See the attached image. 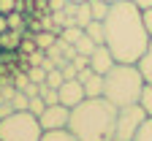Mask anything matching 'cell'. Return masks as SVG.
Returning a JSON list of instances; mask_svg holds the SVG:
<instances>
[{
    "label": "cell",
    "mask_w": 152,
    "mask_h": 141,
    "mask_svg": "<svg viewBox=\"0 0 152 141\" xmlns=\"http://www.w3.org/2000/svg\"><path fill=\"white\" fill-rule=\"evenodd\" d=\"M136 68H139L141 79H144V84H152V41H149V46L144 49V54L139 57Z\"/></svg>",
    "instance_id": "obj_10"
},
{
    "label": "cell",
    "mask_w": 152,
    "mask_h": 141,
    "mask_svg": "<svg viewBox=\"0 0 152 141\" xmlns=\"http://www.w3.org/2000/svg\"><path fill=\"white\" fill-rule=\"evenodd\" d=\"M46 3H49V11H63L68 6V0H46Z\"/></svg>",
    "instance_id": "obj_35"
},
{
    "label": "cell",
    "mask_w": 152,
    "mask_h": 141,
    "mask_svg": "<svg viewBox=\"0 0 152 141\" xmlns=\"http://www.w3.org/2000/svg\"><path fill=\"white\" fill-rule=\"evenodd\" d=\"M27 82H30V79H27V71H22V73H14V87H16V90H22Z\"/></svg>",
    "instance_id": "obj_33"
},
{
    "label": "cell",
    "mask_w": 152,
    "mask_h": 141,
    "mask_svg": "<svg viewBox=\"0 0 152 141\" xmlns=\"http://www.w3.org/2000/svg\"><path fill=\"white\" fill-rule=\"evenodd\" d=\"M11 111H16V109H14V103H11V100H3V103H0V119L8 117Z\"/></svg>",
    "instance_id": "obj_34"
},
{
    "label": "cell",
    "mask_w": 152,
    "mask_h": 141,
    "mask_svg": "<svg viewBox=\"0 0 152 141\" xmlns=\"http://www.w3.org/2000/svg\"><path fill=\"white\" fill-rule=\"evenodd\" d=\"M82 84H84V95H87V98H101V95H103V76H101V73L92 71Z\"/></svg>",
    "instance_id": "obj_11"
},
{
    "label": "cell",
    "mask_w": 152,
    "mask_h": 141,
    "mask_svg": "<svg viewBox=\"0 0 152 141\" xmlns=\"http://www.w3.org/2000/svg\"><path fill=\"white\" fill-rule=\"evenodd\" d=\"M16 6H19V0H0V14H11L16 11Z\"/></svg>",
    "instance_id": "obj_30"
},
{
    "label": "cell",
    "mask_w": 152,
    "mask_h": 141,
    "mask_svg": "<svg viewBox=\"0 0 152 141\" xmlns=\"http://www.w3.org/2000/svg\"><path fill=\"white\" fill-rule=\"evenodd\" d=\"M144 119H147V114H144V109L139 103L122 106L117 111V128H114V138L111 141H133L136 138V130L141 128Z\"/></svg>",
    "instance_id": "obj_5"
},
{
    "label": "cell",
    "mask_w": 152,
    "mask_h": 141,
    "mask_svg": "<svg viewBox=\"0 0 152 141\" xmlns=\"http://www.w3.org/2000/svg\"><path fill=\"white\" fill-rule=\"evenodd\" d=\"M6 16H8V30H19V33H25L27 22H25V14H22V11H11V14H6Z\"/></svg>",
    "instance_id": "obj_18"
},
{
    "label": "cell",
    "mask_w": 152,
    "mask_h": 141,
    "mask_svg": "<svg viewBox=\"0 0 152 141\" xmlns=\"http://www.w3.org/2000/svg\"><path fill=\"white\" fill-rule=\"evenodd\" d=\"M106 3H109V6H111V3H117V0H106Z\"/></svg>",
    "instance_id": "obj_39"
},
{
    "label": "cell",
    "mask_w": 152,
    "mask_h": 141,
    "mask_svg": "<svg viewBox=\"0 0 152 141\" xmlns=\"http://www.w3.org/2000/svg\"><path fill=\"white\" fill-rule=\"evenodd\" d=\"M82 35H84V30H82L79 25H68V27L60 30V35H57V38H60V41H65V44H76Z\"/></svg>",
    "instance_id": "obj_15"
},
{
    "label": "cell",
    "mask_w": 152,
    "mask_h": 141,
    "mask_svg": "<svg viewBox=\"0 0 152 141\" xmlns=\"http://www.w3.org/2000/svg\"><path fill=\"white\" fill-rule=\"evenodd\" d=\"M44 109H46V100H44L41 95H35V98H30V103H27V111H30V114H35V117H41V114H44Z\"/></svg>",
    "instance_id": "obj_24"
},
{
    "label": "cell",
    "mask_w": 152,
    "mask_h": 141,
    "mask_svg": "<svg viewBox=\"0 0 152 141\" xmlns=\"http://www.w3.org/2000/svg\"><path fill=\"white\" fill-rule=\"evenodd\" d=\"M60 71H63V79H65V82H68V79H76V73H79L73 63H65V65H63Z\"/></svg>",
    "instance_id": "obj_31"
},
{
    "label": "cell",
    "mask_w": 152,
    "mask_h": 141,
    "mask_svg": "<svg viewBox=\"0 0 152 141\" xmlns=\"http://www.w3.org/2000/svg\"><path fill=\"white\" fill-rule=\"evenodd\" d=\"M103 27H106V46L114 54V60L136 65L144 49L149 46V33L144 27L141 8L128 3V0H117L109 8Z\"/></svg>",
    "instance_id": "obj_1"
},
{
    "label": "cell",
    "mask_w": 152,
    "mask_h": 141,
    "mask_svg": "<svg viewBox=\"0 0 152 141\" xmlns=\"http://www.w3.org/2000/svg\"><path fill=\"white\" fill-rule=\"evenodd\" d=\"M0 52H3V49H0Z\"/></svg>",
    "instance_id": "obj_41"
},
{
    "label": "cell",
    "mask_w": 152,
    "mask_h": 141,
    "mask_svg": "<svg viewBox=\"0 0 152 141\" xmlns=\"http://www.w3.org/2000/svg\"><path fill=\"white\" fill-rule=\"evenodd\" d=\"M0 60H3V52H0Z\"/></svg>",
    "instance_id": "obj_40"
},
{
    "label": "cell",
    "mask_w": 152,
    "mask_h": 141,
    "mask_svg": "<svg viewBox=\"0 0 152 141\" xmlns=\"http://www.w3.org/2000/svg\"><path fill=\"white\" fill-rule=\"evenodd\" d=\"M71 63L76 65V71H84V68H90V57H84V54H76Z\"/></svg>",
    "instance_id": "obj_29"
},
{
    "label": "cell",
    "mask_w": 152,
    "mask_h": 141,
    "mask_svg": "<svg viewBox=\"0 0 152 141\" xmlns=\"http://www.w3.org/2000/svg\"><path fill=\"white\" fill-rule=\"evenodd\" d=\"M128 3H133V6H139V8L144 11V8H149V6H152V0H128Z\"/></svg>",
    "instance_id": "obj_36"
},
{
    "label": "cell",
    "mask_w": 152,
    "mask_h": 141,
    "mask_svg": "<svg viewBox=\"0 0 152 141\" xmlns=\"http://www.w3.org/2000/svg\"><path fill=\"white\" fill-rule=\"evenodd\" d=\"M25 71H27V79H30L33 84H46V68H41V65H27Z\"/></svg>",
    "instance_id": "obj_20"
},
{
    "label": "cell",
    "mask_w": 152,
    "mask_h": 141,
    "mask_svg": "<svg viewBox=\"0 0 152 141\" xmlns=\"http://www.w3.org/2000/svg\"><path fill=\"white\" fill-rule=\"evenodd\" d=\"M139 106L144 109V114H147V117H152V84H144L141 98H139Z\"/></svg>",
    "instance_id": "obj_21"
},
{
    "label": "cell",
    "mask_w": 152,
    "mask_h": 141,
    "mask_svg": "<svg viewBox=\"0 0 152 141\" xmlns=\"http://www.w3.org/2000/svg\"><path fill=\"white\" fill-rule=\"evenodd\" d=\"M44 60H46V52L44 49H35L27 54V65H44Z\"/></svg>",
    "instance_id": "obj_27"
},
{
    "label": "cell",
    "mask_w": 152,
    "mask_h": 141,
    "mask_svg": "<svg viewBox=\"0 0 152 141\" xmlns=\"http://www.w3.org/2000/svg\"><path fill=\"white\" fill-rule=\"evenodd\" d=\"M41 141H79L68 128H60V130H44Z\"/></svg>",
    "instance_id": "obj_14"
},
{
    "label": "cell",
    "mask_w": 152,
    "mask_h": 141,
    "mask_svg": "<svg viewBox=\"0 0 152 141\" xmlns=\"http://www.w3.org/2000/svg\"><path fill=\"white\" fill-rule=\"evenodd\" d=\"M41 87H44V84H33V82H27V84L22 87V92H25L27 98H35V95H41Z\"/></svg>",
    "instance_id": "obj_28"
},
{
    "label": "cell",
    "mask_w": 152,
    "mask_h": 141,
    "mask_svg": "<svg viewBox=\"0 0 152 141\" xmlns=\"http://www.w3.org/2000/svg\"><path fill=\"white\" fill-rule=\"evenodd\" d=\"M65 82L63 79V71L60 68H52V71H46V87H54V90H60V84Z\"/></svg>",
    "instance_id": "obj_23"
},
{
    "label": "cell",
    "mask_w": 152,
    "mask_h": 141,
    "mask_svg": "<svg viewBox=\"0 0 152 141\" xmlns=\"http://www.w3.org/2000/svg\"><path fill=\"white\" fill-rule=\"evenodd\" d=\"M68 119H71V109L63 106V103H54V106H46L44 114L38 117L44 130H60V128H68Z\"/></svg>",
    "instance_id": "obj_6"
},
{
    "label": "cell",
    "mask_w": 152,
    "mask_h": 141,
    "mask_svg": "<svg viewBox=\"0 0 152 141\" xmlns=\"http://www.w3.org/2000/svg\"><path fill=\"white\" fill-rule=\"evenodd\" d=\"M84 33H87V35H90L98 46H101V44H106V27H103V22H101V19H92V22L84 27Z\"/></svg>",
    "instance_id": "obj_12"
},
{
    "label": "cell",
    "mask_w": 152,
    "mask_h": 141,
    "mask_svg": "<svg viewBox=\"0 0 152 141\" xmlns=\"http://www.w3.org/2000/svg\"><path fill=\"white\" fill-rule=\"evenodd\" d=\"M109 3H106V0H90V11H92V19H101V22H103V19H106V14H109Z\"/></svg>",
    "instance_id": "obj_19"
},
{
    "label": "cell",
    "mask_w": 152,
    "mask_h": 141,
    "mask_svg": "<svg viewBox=\"0 0 152 141\" xmlns=\"http://www.w3.org/2000/svg\"><path fill=\"white\" fill-rule=\"evenodd\" d=\"M22 38H25V33H19V30H6V33H0V49H3V52H19Z\"/></svg>",
    "instance_id": "obj_9"
},
{
    "label": "cell",
    "mask_w": 152,
    "mask_h": 141,
    "mask_svg": "<svg viewBox=\"0 0 152 141\" xmlns=\"http://www.w3.org/2000/svg\"><path fill=\"white\" fill-rule=\"evenodd\" d=\"M41 98L46 100V106H54V103H60V92H57L54 87H41Z\"/></svg>",
    "instance_id": "obj_25"
},
{
    "label": "cell",
    "mask_w": 152,
    "mask_h": 141,
    "mask_svg": "<svg viewBox=\"0 0 152 141\" xmlns=\"http://www.w3.org/2000/svg\"><path fill=\"white\" fill-rule=\"evenodd\" d=\"M11 103H14V109H16V111H27V103H30V98H27L22 90H16V95L11 98Z\"/></svg>",
    "instance_id": "obj_26"
},
{
    "label": "cell",
    "mask_w": 152,
    "mask_h": 141,
    "mask_svg": "<svg viewBox=\"0 0 152 141\" xmlns=\"http://www.w3.org/2000/svg\"><path fill=\"white\" fill-rule=\"evenodd\" d=\"M33 38H35V46L44 52L57 44V33H52V30H38V33H33Z\"/></svg>",
    "instance_id": "obj_13"
},
{
    "label": "cell",
    "mask_w": 152,
    "mask_h": 141,
    "mask_svg": "<svg viewBox=\"0 0 152 141\" xmlns=\"http://www.w3.org/2000/svg\"><path fill=\"white\" fill-rule=\"evenodd\" d=\"M141 14H144V27H147V33H149V41H152V6L144 8Z\"/></svg>",
    "instance_id": "obj_32"
},
{
    "label": "cell",
    "mask_w": 152,
    "mask_h": 141,
    "mask_svg": "<svg viewBox=\"0 0 152 141\" xmlns=\"http://www.w3.org/2000/svg\"><path fill=\"white\" fill-rule=\"evenodd\" d=\"M73 46H76V54H84V57H90V54L95 52V46H98V44H95V41H92V38H90V35L84 33V35L79 38V41H76V44H73Z\"/></svg>",
    "instance_id": "obj_17"
},
{
    "label": "cell",
    "mask_w": 152,
    "mask_h": 141,
    "mask_svg": "<svg viewBox=\"0 0 152 141\" xmlns=\"http://www.w3.org/2000/svg\"><path fill=\"white\" fill-rule=\"evenodd\" d=\"M133 141H152V117H147L141 122V128L136 130V138Z\"/></svg>",
    "instance_id": "obj_22"
},
{
    "label": "cell",
    "mask_w": 152,
    "mask_h": 141,
    "mask_svg": "<svg viewBox=\"0 0 152 141\" xmlns=\"http://www.w3.org/2000/svg\"><path fill=\"white\" fill-rule=\"evenodd\" d=\"M90 22H92V11H90V0H87V3H79V6H76V25L84 30Z\"/></svg>",
    "instance_id": "obj_16"
},
{
    "label": "cell",
    "mask_w": 152,
    "mask_h": 141,
    "mask_svg": "<svg viewBox=\"0 0 152 141\" xmlns=\"http://www.w3.org/2000/svg\"><path fill=\"white\" fill-rule=\"evenodd\" d=\"M44 128L30 111H11L0 119V141H41Z\"/></svg>",
    "instance_id": "obj_4"
},
{
    "label": "cell",
    "mask_w": 152,
    "mask_h": 141,
    "mask_svg": "<svg viewBox=\"0 0 152 141\" xmlns=\"http://www.w3.org/2000/svg\"><path fill=\"white\" fill-rule=\"evenodd\" d=\"M57 92H60V103H63V106H68V109L79 106L82 100L87 98V95H84V84L79 82V79H68V82H63Z\"/></svg>",
    "instance_id": "obj_7"
},
{
    "label": "cell",
    "mask_w": 152,
    "mask_h": 141,
    "mask_svg": "<svg viewBox=\"0 0 152 141\" xmlns=\"http://www.w3.org/2000/svg\"><path fill=\"white\" fill-rule=\"evenodd\" d=\"M144 90V79L133 63H114V68L103 76V98L117 109L139 103Z\"/></svg>",
    "instance_id": "obj_3"
},
{
    "label": "cell",
    "mask_w": 152,
    "mask_h": 141,
    "mask_svg": "<svg viewBox=\"0 0 152 141\" xmlns=\"http://www.w3.org/2000/svg\"><path fill=\"white\" fill-rule=\"evenodd\" d=\"M6 30H8V16L0 14V33H6Z\"/></svg>",
    "instance_id": "obj_37"
},
{
    "label": "cell",
    "mask_w": 152,
    "mask_h": 141,
    "mask_svg": "<svg viewBox=\"0 0 152 141\" xmlns=\"http://www.w3.org/2000/svg\"><path fill=\"white\" fill-rule=\"evenodd\" d=\"M114 54L109 52V46L106 44H101V46H95V52L90 54V68L95 71V73H101V76H106L111 68H114Z\"/></svg>",
    "instance_id": "obj_8"
},
{
    "label": "cell",
    "mask_w": 152,
    "mask_h": 141,
    "mask_svg": "<svg viewBox=\"0 0 152 141\" xmlns=\"http://www.w3.org/2000/svg\"><path fill=\"white\" fill-rule=\"evenodd\" d=\"M71 3H87V0H71Z\"/></svg>",
    "instance_id": "obj_38"
},
{
    "label": "cell",
    "mask_w": 152,
    "mask_h": 141,
    "mask_svg": "<svg viewBox=\"0 0 152 141\" xmlns=\"http://www.w3.org/2000/svg\"><path fill=\"white\" fill-rule=\"evenodd\" d=\"M117 106L101 98H84L79 106L71 109L68 130L79 141H111L117 128Z\"/></svg>",
    "instance_id": "obj_2"
}]
</instances>
